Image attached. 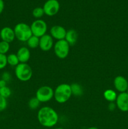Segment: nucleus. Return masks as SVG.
<instances>
[{
    "mask_svg": "<svg viewBox=\"0 0 128 129\" xmlns=\"http://www.w3.org/2000/svg\"><path fill=\"white\" fill-rule=\"evenodd\" d=\"M126 93H127V94H128V88H127V91H126Z\"/></svg>",
    "mask_w": 128,
    "mask_h": 129,
    "instance_id": "obj_32",
    "label": "nucleus"
},
{
    "mask_svg": "<svg viewBox=\"0 0 128 129\" xmlns=\"http://www.w3.org/2000/svg\"><path fill=\"white\" fill-rule=\"evenodd\" d=\"M72 94L75 96H81L84 93V89L82 86L79 83H72L70 84Z\"/></svg>",
    "mask_w": 128,
    "mask_h": 129,
    "instance_id": "obj_17",
    "label": "nucleus"
},
{
    "mask_svg": "<svg viewBox=\"0 0 128 129\" xmlns=\"http://www.w3.org/2000/svg\"><path fill=\"white\" fill-rule=\"evenodd\" d=\"M54 45V40L50 34H46L40 38L39 47L42 51L48 52L51 50Z\"/></svg>",
    "mask_w": 128,
    "mask_h": 129,
    "instance_id": "obj_9",
    "label": "nucleus"
},
{
    "mask_svg": "<svg viewBox=\"0 0 128 129\" xmlns=\"http://www.w3.org/2000/svg\"><path fill=\"white\" fill-rule=\"evenodd\" d=\"M116 107V105H115V103H114V102L109 103V106H108V108H109V110L110 111H114Z\"/></svg>",
    "mask_w": 128,
    "mask_h": 129,
    "instance_id": "obj_27",
    "label": "nucleus"
},
{
    "mask_svg": "<svg viewBox=\"0 0 128 129\" xmlns=\"http://www.w3.org/2000/svg\"><path fill=\"white\" fill-rule=\"evenodd\" d=\"M72 91L70 84L67 83H62L56 87L54 90V99L60 104H63L70 100L71 98Z\"/></svg>",
    "mask_w": 128,
    "mask_h": 129,
    "instance_id": "obj_2",
    "label": "nucleus"
},
{
    "mask_svg": "<svg viewBox=\"0 0 128 129\" xmlns=\"http://www.w3.org/2000/svg\"><path fill=\"white\" fill-rule=\"evenodd\" d=\"M1 79H3V80H5V81H6L8 83L11 79V74L10 73H8V72H4L2 74V76H1Z\"/></svg>",
    "mask_w": 128,
    "mask_h": 129,
    "instance_id": "obj_26",
    "label": "nucleus"
},
{
    "mask_svg": "<svg viewBox=\"0 0 128 129\" xmlns=\"http://www.w3.org/2000/svg\"><path fill=\"white\" fill-rule=\"evenodd\" d=\"M0 95L7 99L11 95V89L7 86L3 87V88H0Z\"/></svg>",
    "mask_w": 128,
    "mask_h": 129,
    "instance_id": "obj_23",
    "label": "nucleus"
},
{
    "mask_svg": "<svg viewBox=\"0 0 128 129\" xmlns=\"http://www.w3.org/2000/svg\"><path fill=\"white\" fill-rule=\"evenodd\" d=\"M4 8H5V3L3 0H0V15L3 13Z\"/></svg>",
    "mask_w": 128,
    "mask_h": 129,
    "instance_id": "obj_28",
    "label": "nucleus"
},
{
    "mask_svg": "<svg viewBox=\"0 0 128 129\" xmlns=\"http://www.w3.org/2000/svg\"><path fill=\"white\" fill-rule=\"evenodd\" d=\"M54 90L51 87L47 85L40 86L36 91V98L40 103L48 102L53 98Z\"/></svg>",
    "mask_w": 128,
    "mask_h": 129,
    "instance_id": "obj_6",
    "label": "nucleus"
},
{
    "mask_svg": "<svg viewBox=\"0 0 128 129\" xmlns=\"http://www.w3.org/2000/svg\"><path fill=\"white\" fill-rule=\"evenodd\" d=\"M70 47V45L68 44L65 39L57 40L53 45L54 53L58 58L60 59H64L67 57L69 55Z\"/></svg>",
    "mask_w": 128,
    "mask_h": 129,
    "instance_id": "obj_5",
    "label": "nucleus"
},
{
    "mask_svg": "<svg viewBox=\"0 0 128 129\" xmlns=\"http://www.w3.org/2000/svg\"><path fill=\"white\" fill-rule=\"evenodd\" d=\"M87 129H99V128H97V127H90Z\"/></svg>",
    "mask_w": 128,
    "mask_h": 129,
    "instance_id": "obj_30",
    "label": "nucleus"
},
{
    "mask_svg": "<svg viewBox=\"0 0 128 129\" xmlns=\"http://www.w3.org/2000/svg\"><path fill=\"white\" fill-rule=\"evenodd\" d=\"M33 35L40 38L45 35L47 31V24L41 19H36L30 25Z\"/></svg>",
    "mask_w": 128,
    "mask_h": 129,
    "instance_id": "obj_7",
    "label": "nucleus"
},
{
    "mask_svg": "<svg viewBox=\"0 0 128 129\" xmlns=\"http://www.w3.org/2000/svg\"><path fill=\"white\" fill-rule=\"evenodd\" d=\"M8 106V102L6 98L0 95V112H3L6 109Z\"/></svg>",
    "mask_w": 128,
    "mask_h": 129,
    "instance_id": "obj_25",
    "label": "nucleus"
},
{
    "mask_svg": "<svg viewBox=\"0 0 128 129\" xmlns=\"http://www.w3.org/2000/svg\"><path fill=\"white\" fill-rule=\"evenodd\" d=\"M60 3L58 0H47L43 6L45 15L48 16L56 15L60 10Z\"/></svg>",
    "mask_w": 128,
    "mask_h": 129,
    "instance_id": "obj_8",
    "label": "nucleus"
},
{
    "mask_svg": "<svg viewBox=\"0 0 128 129\" xmlns=\"http://www.w3.org/2000/svg\"><path fill=\"white\" fill-rule=\"evenodd\" d=\"M115 102L119 110L122 112H128V94L126 92L119 93Z\"/></svg>",
    "mask_w": 128,
    "mask_h": 129,
    "instance_id": "obj_10",
    "label": "nucleus"
},
{
    "mask_svg": "<svg viewBox=\"0 0 128 129\" xmlns=\"http://www.w3.org/2000/svg\"><path fill=\"white\" fill-rule=\"evenodd\" d=\"M15 74L16 78L20 81L26 82L32 78L33 71L31 66L27 63H20L15 67Z\"/></svg>",
    "mask_w": 128,
    "mask_h": 129,
    "instance_id": "obj_4",
    "label": "nucleus"
},
{
    "mask_svg": "<svg viewBox=\"0 0 128 129\" xmlns=\"http://www.w3.org/2000/svg\"><path fill=\"white\" fill-rule=\"evenodd\" d=\"M7 57V63L11 67H16L20 64V61L16 54H10L6 55Z\"/></svg>",
    "mask_w": 128,
    "mask_h": 129,
    "instance_id": "obj_18",
    "label": "nucleus"
},
{
    "mask_svg": "<svg viewBox=\"0 0 128 129\" xmlns=\"http://www.w3.org/2000/svg\"><path fill=\"white\" fill-rule=\"evenodd\" d=\"M10 49V43L1 40L0 42V54L6 55Z\"/></svg>",
    "mask_w": 128,
    "mask_h": 129,
    "instance_id": "obj_21",
    "label": "nucleus"
},
{
    "mask_svg": "<svg viewBox=\"0 0 128 129\" xmlns=\"http://www.w3.org/2000/svg\"><path fill=\"white\" fill-rule=\"evenodd\" d=\"M39 42H40V38L35 35H32L26 42L28 47L30 49H36L38 47Z\"/></svg>",
    "mask_w": 128,
    "mask_h": 129,
    "instance_id": "obj_19",
    "label": "nucleus"
},
{
    "mask_svg": "<svg viewBox=\"0 0 128 129\" xmlns=\"http://www.w3.org/2000/svg\"><path fill=\"white\" fill-rule=\"evenodd\" d=\"M40 102L35 97H33V98H30L28 103V105L30 109L32 110H35L38 108V107L40 105Z\"/></svg>",
    "mask_w": 128,
    "mask_h": 129,
    "instance_id": "obj_20",
    "label": "nucleus"
},
{
    "mask_svg": "<svg viewBox=\"0 0 128 129\" xmlns=\"http://www.w3.org/2000/svg\"><path fill=\"white\" fill-rule=\"evenodd\" d=\"M0 38L3 41L11 43L14 41L16 37L14 30L9 26H5L0 30Z\"/></svg>",
    "mask_w": 128,
    "mask_h": 129,
    "instance_id": "obj_13",
    "label": "nucleus"
},
{
    "mask_svg": "<svg viewBox=\"0 0 128 129\" xmlns=\"http://www.w3.org/2000/svg\"><path fill=\"white\" fill-rule=\"evenodd\" d=\"M45 15L43 7H36L32 11V15L36 19H40Z\"/></svg>",
    "mask_w": 128,
    "mask_h": 129,
    "instance_id": "obj_22",
    "label": "nucleus"
},
{
    "mask_svg": "<svg viewBox=\"0 0 128 129\" xmlns=\"http://www.w3.org/2000/svg\"><path fill=\"white\" fill-rule=\"evenodd\" d=\"M7 84V82L5 81V80H3V79H0V88H3V87H5L6 86Z\"/></svg>",
    "mask_w": 128,
    "mask_h": 129,
    "instance_id": "obj_29",
    "label": "nucleus"
},
{
    "mask_svg": "<svg viewBox=\"0 0 128 129\" xmlns=\"http://www.w3.org/2000/svg\"><path fill=\"white\" fill-rule=\"evenodd\" d=\"M8 65L7 57L6 55L0 54V70L6 68Z\"/></svg>",
    "mask_w": 128,
    "mask_h": 129,
    "instance_id": "obj_24",
    "label": "nucleus"
},
{
    "mask_svg": "<svg viewBox=\"0 0 128 129\" xmlns=\"http://www.w3.org/2000/svg\"><path fill=\"white\" fill-rule=\"evenodd\" d=\"M55 129H64V128H56Z\"/></svg>",
    "mask_w": 128,
    "mask_h": 129,
    "instance_id": "obj_31",
    "label": "nucleus"
},
{
    "mask_svg": "<svg viewBox=\"0 0 128 129\" xmlns=\"http://www.w3.org/2000/svg\"><path fill=\"white\" fill-rule=\"evenodd\" d=\"M78 35L77 31L74 29H70L67 30L66 35H65V40L68 42L70 45H74L77 42Z\"/></svg>",
    "mask_w": 128,
    "mask_h": 129,
    "instance_id": "obj_15",
    "label": "nucleus"
},
{
    "mask_svg": "<svg viewBox=\"0 0 128 129\" xmlns=\"http://www.w3.org/2000/svg\"><path fill=\"white\" fill-rule=\"evenodd\" d=\"M37 119L43 127L51 128L58 123L59 117L53 108L50 107H43L38 112Z\"/></svg>",
    "mask_w": 128,
    "mask_h": 129,
    "instance_id": "obj_1",
    "label": "nucleus"
},
{
    "mask_svg": "<svg viewBox=\"0 0 128 129\" xmlns=\"http://www.w3.org/2000/svg\"><path fill=\"white\" fill-rule=\"evenodd\" d=\"M18 58L20 63H27L31 57V52L26 47H21L16 52Z\"/></svg>",
    "mask_w": 128,
    "mask_h": 129,
    "instance_id": "obj_14",
    "label": "nucleus"
},
{
    "mask_svg": "<svg viewBox=\"0 0 128 129\" xmlns=\"http://www.w3.org/2000/svg\"><path fill=\"white\" fill-rule=\"evenodd\" d=\"M115 89L119 93H125L128 88V81L122 76H117L114 79Z\"/></svg>",
    "mask_w": 128,
    "mask_h": 129,
    "instance_id": "obj_12",
    "label": "nucleus"
},
{
    "mask_svg": "<svg viewBox=\"0 0 128 129\" xmlns=\"http://www.w3.org/2000/svg\"><path fill=\"white\" fill-rule=\"evenodd\" d=\"M66 33V29L61 25H54L50 30V35L53 39L56 40H64Z\"/></svg>",
    "mask_w": 128,
    "mask_h": 129,
    "instance_id": "obj_11",
    "label": "nucleus"
},
{
    "mask_svg": "<svg viewBox=\"0 0 128 129\" xmlns=\"http://www.w3.org/2000/svg\"><path fill=\"white\" fill-rule=\"evenodd\" d=\"M103 96H104V98L105 100L107 101L109 103H112V102H115L117 94L116 92L113 89H107L104 91Z\"/></svg>",
    "mask_w": 128,
    "mask_h": 129,
    "instance_id": "obj_16",
    "label": "nucleus"
},
{
    "mask_svg": "<svg viewBox=\"0 0 128 129\" xmlns=\"http://www.w3.org/2000/svg\"><path fill=\"white\" fill-rule=\"evenodd\" d=\"M15 37L20 42H27L33 35L31 28L29 25L25 23H19L14 28Z\"/></svg>",
    "mask_w": 128,
    "mask_h": 129,
    "instance_id": "obj_3",
    "label": "nucleus"
}]
</instances>
